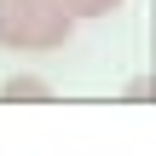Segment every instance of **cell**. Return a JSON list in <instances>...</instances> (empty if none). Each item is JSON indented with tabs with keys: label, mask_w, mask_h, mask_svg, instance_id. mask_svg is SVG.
I'll list each match as a JSON object with an SVG mask.
<instances>
[{
	"label": "cell",
	"mask_w": 156,
	"mask_h": 156,
	"mask_svg": "<svg viewBox=\"0 0 156 156\" xmlns=\"http://www.w3.org/2000/svg\"><path fill=\"white\" fill-rule=\"evenodd\" d=\"M75 29V17L58 6V0H17V6H0V46L6 52H52L64 46Z\"/></svg>",
	"instance_id": "1"
},
{
	"label": "cell",
	"mask_w": 156,
	"mask_h": 156,
	"mask_svg": "<svg viewBox=\"0 0 156 156\" xmlns=\"http://www.w3.org/2000/svg\"><path fill=\"white\" fill-rule=\"evenodd\" d=\"M0 98H12V104H46V98H52V87H46L41 75H12V81L0 87Z\"/></svg>",
	"instance_id": "2"
},
{
	"label": "cell",
	"mask_w": 156,
	"mask_h": 156,
	"mask_svg": "<svg viewBox=\"0 0 156 156\" xmlns=\"http://www.w3.org/2000/svg\"><path fill=\"white\" fill-rule=\"evenodd\" d=\"M58 6H64V12H69L75 23H87V17H110V12H116L122 0H58Z\"/></svg>",
	"instance_id": "3"
},
{
	"label": "cell",
	"mask_w": 156,
	"mask_h": 156,
	"mask_svg": "<svg viewBox=\"0 0 156 156\" xmlns=\"http://www.w3.org/2000/svg\"><path fill=\"white\" fill-rule=\"evenodd\" d=\"M0 6H17V0H0Z\"/></svg>",
	"instance_id": "4"
}]
</instances>
